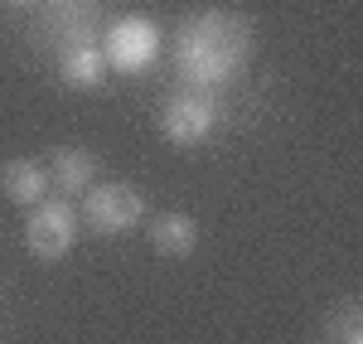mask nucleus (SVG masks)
Wrapping results in <instances>:
<instances>
[{"mask_svg":"<svg viewBox=\"0 0 363 344\" xmlns=\"http://www.w3.org/2000/svg\"><path fill=\"white\" fill-rule=\"evenodd\" d=\"M78 228H83V218H78V209L68 199H39L34 213L25 218V248L44 262H58L73 253Z\"/></svg>","mask_w":363,"mask_h":344,"instance_id":"7ed1b4c3","label":"nucleus"},{"mask_svg":"<svg viewBox=\"0 0 363 344\" xmlns=\"http://www.w3.org/2000/svg\"><path fill=\"white\" fill-rule=\"evenodd\" d=\"M97 174V155L83 145H58L54 160H49V184H58L63 194H83Z\"/></svg>","mask_w":363,"mask_h":344,"instance_id":"1a4fd4ad","label":"nucleus"},{"mask_svg":"<svg viewBox=\"0 0 363 344\" xmlns=\"http://www.w3.org/2000/svg\"><path fill=\"white\" fill-rule=\"evenodd\" d=\"M335 344H363V330H359V311L344 306L335 320Z\"/></svg>","mask_w":363,"mask_h":344,"instance_id":"9d476101","label":"nucleus"},{"mask_svg":"<svg viewBox=\"0 0 363 344\" xmlns=\"http://www.w3.org/2000/svg\"><path fill=\"white\" fill-rule=\"evenodd\" d=\"M10 5H34V0H10Z\"/></svg>","mask_w":363,"mask_h":344,"instance_id":"f8f14e48","label":"nucleus"},{"mask_svg":"<svg viewBox=\"0 0 363 344\" xmlns=\"http://www.w3.org/2000/svg\"><path fill=\"white\" fill-rule=\"evenodd\" d=\"M54 5H63V10H83L87 0H54Z\"/></svg>","mask_w":363,"mask_h":344,"instance_id":"9b49d317","label":"nucleus"},{"mask_svg":"<svg viewBox=\"0 0 363 344\" xmlns=\"http://www.w3.org/2000/svg\"><path fill=\"white\" fill-rule=\"evenodd\" d=\"M252 25L247 15H233V10H199L189 15L184 25L174 29V44H169V54H174V68H179V78L189 92H218L228 87L242 68H247L252 58Z\"/></svg>","mask_w":363,"mask_h":344,"instance_id":"f257e3e1","label":"nucleus"},{"mask_svg":"<svg viewBox=\"0 0 363 344\" xmlns=\"http://www.w3.org/2000/svg\"><path fill=\"white\" fill-rule=\"evenodd\" d=\"M150 248L160 253V257H189L199 248V223L189 213H155L150 218Z\"/></svg>","mask_w":363,"mask_h":344,"instance_id":"6e6552de","label":"nucleus"},{"mask_svg":"<svg viewBox=\"0 0 363 344\" xmlns=\"http://www.w3.org/2000/svg\"><path fill=\"white\" fill-rule=\"evenodd\" d=\"M213 126H218V107H213V97L208 92H179V97H169V107L160 112V131H165L169 145H203L213 136Z\"/></svg>","mask_w":363,"mask_h":344,"instance_id":"39448f33","label":"nucleus"},{"mask_svg":"<svg viewBox=\"0 0 363 344\" xmlns=\"http://www.w3.org/2000/svg\"><path fill=\"white\" fill-rule=\"evenodd\" d=\"M140 213H145L140 189H136V184H121V179L87 184V189H83V209H78V218H83L92 233H102V238H121V233H131L140 223Z\"/></svg>","mask_w":363,"mask_h":344,"instance_id":"f03ea898","label":"nucleus"},{"mask_svg":"<svg viewBox=\"0 0 363 344\" xmlns=\"http://www.w3.org/2000/svg\"><path fill=\"white\" fill-rule=\"evenodd\" d=\"M160 44H165V34L155 29V20L126 15V20H116V25L107 29L102 58H107V68H116V73H145V68L160 58Z\"/></svg>","mask_w":363,"mask_h":344,"instance_id":"20e7f679","label":"nucleus"},{"mask_svg":"<svg viewBox=\"0 0 363 344\" xmlns=\"http://www.w3.org/2000/svg\"><path fill=\"white\" fill-rule=\"evenodd\" d=\"M112 68H107V58H102V44H92V39H78V44H63V54H58V78L68 87H102Z\"/></svg>","mask_w":363,"mask_h":344,"instance_id":"0eeeda50","label":"nucleus"},{"mask_svg":"<svg viewBox=\"0 0 363 344\" xmlns=\"http://www.w3.org/2000/svg\"><path fill=\"white\" fill-rule=\"evenodd\" d=\"M0 194L10 204H20V209H34L39 199H49V165L44 160H5L0 165Z\"/></svg>","mask_w":363,"mask_h":344,"instance_id":"423d86ee","label":"nucleus"}]
</instances>
